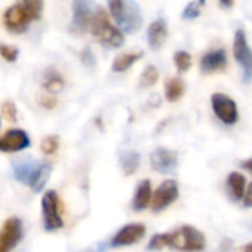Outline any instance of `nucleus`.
Wrapping results in <instances>:
<instances>
[{
    "mask_svg": "<svg viewBox=\"0 0 252 252\" xmlns=\"http://www.w3.org/2000/svg\"><path fill=\"white\" fill-rule=\"evenodd\" d=\"M50 164L41 159H34L31 157L19 158L12 164L13 177L28 186L32 192H41L50 176Z\"/></svg>",
    "mask_w": 252,
    "mask_h": 252,
    "instance_id": "f257e3e1",
    "label": "nucleus"
},
{
    "mask_svg": "<svg viewBox=\"0 0 252 252\" xmlns=\"http://www.w3.org/2000/svg\"><path fill=\"white\" fill-rule=\"evenodd\" d=\"M109 16L115 21L117 27L126 32L133 34L140 30L143 18L136 0H106Z\"/></svg>",
    "mask_w": 252,
    "mask_h": 252,
    "instance_id": "f03ea898",
    "label": "nucleus"
},
{
    "mask_svg": "<svg viewBox=\"0 0 252 252\" xmlns=\"http://www.w3.org/2000/svg\"><path fill=\"white\" fill-rule=\"evenodd\" d=\"M90 31L106 49H120L126 43L124 32L111 22V16L103 7H97L94 10Z\"/></svg>",
    "mask_w": 252,
    "mask_h": 252,
    "instance_id": "7ed1b4c3",
    "label": "nucleus"
},
{
    "mask_svg": "<svg viewBox=\"0 0 252 252\" xmlns=\"http://www.w3.org/2000/svg\"><path fill=\"white\" fill-rule=\"evenodd\" d=\"M167 248L180 252H202L207 248V238L195 226L183 224L167 232Z\"/></svg>",
    "mask_w": 252,
    "mask_h": 252,
    "instance_id": "20e7f679",
    "label": "nucleus"
},
{
    "mask_svg": "<svg viewBox=\"0 0 252 252\" xmlns=\"http://www.w3.org/2000/svg\"><path fill=\"white\" fill-rule=\"evenodd\" d=\"M34 21H38V18L22 0L9 6L3 12V16H1V22H3L4 30L10 34H15V35L27 31L28 27L31 25V22H34Z\"/></svg>",
    "mask_w": 252,
    "mask_h": 252,
    "instance_id": "39448f33",
    "label": "nucleus"
},
{
    "mask_svg": "<svg viewBox=\"0 0 252 252\" xmlns=\"http://www.w3.org/2000/svg\"><path fill=\"white\" fill-rule=\"evenodd\" d=\"M233 58L238 62L242 71L244 83H250L252 80V49L248 43L247 34L242 28L236 30L233 38Z\"/></svg>",
    "mask_w": 252,
    "mask_h": 252,
    "instance_id": "423d86ee",
    "label": "nucleus"
},
{
    "mask_svg": "<svg viewBox=\"0 0 252 252\" xmlns=\"http://www.w3.org/2000/svg\"><path fill=\"white\" fill-rule=\"evenodd\" d=\"M41 216L46 232H56L63 227V219L59 211V196L55 190H47L43 195Z\"/></svg>",
    "mask_w": 252,
    "mask_h": 252,
    "instance_id": "0eeeda50",
    "label": "nucleus"
},
{
    "mask_svg": "<svg viewBox=\"0 0 252 252\" xmlns=\"http://www.w3.org/2000/svg\"><path fill=\"white\" fill-rule=\"evenodd\" d=\"M211 108L214 115L224 126H235L239 121V109L235 99L227 96L226 93L217 92L211 96Z\"/></svg>",
    "mask_w": 252,
    "mask_h": 252,
    "instance_id": "6e6552de",
    "label": "nucleus"
},
{
    "mask_svg": "<svg viewBox=\"0 0 252 252\" xmlns=\"http://www.w3.org/2000/svg\"><path fill=\"white\" fill-rule=\"evenodd\" d=\"M93 15H94V9L92 0H74L69 31L77 35H83L87 31H90Z\"/></svg>",
    "mask_w": 252,
    "mask_h": 252,
    "instance_id": "1a4fd4ad",
    "label": "nucleus"
},
{
    "mask_svg": "<svg viewBox=\"0 0 252 252\" xmlns=\"http://www.w3.org/2000/svg\"><path fill=\"white\" fill-rule=\"evenodd\" d=\"M179 185L176 180L168 179L164 180L152 193V201H151V210L154 213H161L167 210L170 205H173L179 199Z\"/></svg>",
    "mask_w": 252,
    "mask_h": 252,
    "instance_id": "9d476101",
    "label": "nucleus"
},
{
    "mask_svg": "<svg viewBox=\"0 0 252 252\" xmlns=\"http://www.w3.org/2000/svg\"><path fill=\"white\" fill-rule=\"evenodd\" d=\"M24 236L22 221L18 217H9L0 229V252H12Z\"/></svg>",
    "mask_w": 252,
    "mask_h": 252,
    "instance_id": "9b49d317",
    "label": "nucleus"
},
{
    "mask_svg": "<svg viewBox=\"0 0 252 252\" xmlns=\"http://www.w3.org/2000/svg\"><path fill=\"white\" fill-rule=\"evenodd\" d=\"M146 235V226L143 223H128L123 226L111 239V248H124L140 242Z\"/></svg>",
    "mask_w": 252,
    "mask_h": 252,
    "instance_id": "f8f14e48",
    "label": "nucleus"
},
{
    "mask_svg": "<svg viewBox=\"0 0 252 252\" xmlns=\"http://www.w3.org/2000/svg\"><path fill=\"white\" fill-rule=\"evenodd\" d=\"M227 65H229L227 52L223 47L213 49V50L204 53L201 61H199V69L205 75L223 72V71H226Z\"/></svg>",
    "mask_w": 252,
    "mask_h": 252,
    "instance_id": "ddd939ff",
    "label": "nucleus"
},
{
    "mask_svg": "<svg viewBox=\"0 0 252 252\" xmlns=\"http://www.w3.org/2000/svg\"><path fill=\"white\" fill-rule=\"evenodd\" d=\"M31 140L27 131L21 128H12L7 130L4 134L0 136V152L4 154H15L21 152L27 148H30Z\"/></svg>",
    "mask_w": 252,
    "mask_h": 252,
    "instance_id": "4468645a",
    "label": "nucleus"
},
{
    "mask_svg": "<svg viewBox=\"0 0 252 252\" xmlns=\"http://www.w3.org/2000/svg\"><path fill=\"white\" fill-rule=\"evenodd\" d=\"M151 167L161 174H168L176 170L179 164V154L173 149L157 148L151 154Z\"/></svg>",
    "mask_w": 252,
    "mask_h": 252,
    "instance_id": "2eb2a0df",
    "label": "nucleus"
},
{
    "mask_svg": "<svg viewBox=\"0 0 252 252\" xmlns=\"http://www.w3.org/2000/svg\"><path fill=\"white\" fill-rule=\"evenodd\" d=\"M167 37H168V25L165 19L159 18L151 22L148 28V44L152 50H159L164 46Z\"/></svg>",
    "mask_w": 252,
    "mask_h": 252,
    "instance_id": "dca6fc26",
    "label": "nucleus"
},
{
    "mask_svg": "<svg viewBox=\"0 0 252 252\" xmlns=\"http://www.w3.org/2000/svg\"><path fill=\"white\" fill-rule=\"evenodd\" d=\"M247 186V177L239 171H233L226 177V193L233 202H239L244 199Z\"/></svg>",
    "mask_w": 252,
    "mask_h": 252,
    "instance_id": "f3484780",
    "label": "nucleus"
},
{
    "mask_svg": "<svg viewBox=\"0 0 252 252\" xmlns=\"http://www.w3.org/2000/svg\"><path fill=\"white\" fill-rule=\"evenodd\" d=\"M152 193H154V190H152L151 180H142L134 190V195L131 199V208L137 213L145 211L148 207H151Z\"/></svg>",
    "mask_w": 252,
    "mask_h": 252,
    "instance_id": "a211bd4d",
    "label": "nucleus"
},
{
    "mask_svg": "<svg viewBox=\"0 0 252 252\" xmlns=\"http://www.w3.org/2000/svg\"><path fill=\"white\" fill-rule=\"evenodd\" d=\"M41 86L43 89L50 93V94H58L63 90L65 87V80L63 77L55 69V68H49L44 71L43 78H41Z\"/></svg>",
    "mask_w": 252,
    "mask_h": 252,
    "instance_id": "6ab92c4d",
    "label": "nucleus"
},
{
    "mask_svg": "<svg viewBox=\"0 0 252 252\" xmlns=\"http://www.w3.org/2000/svg\"><path fill=\"white\" fill-rule=\"evenodd\" d=\"M186 92V84L180 77H170L165 80L164 84V94L167 102H177L183 97Z\"/></svg>",
    "mask_w": 252,
    "mask_h": 252,
    "instance_id": "aec40b11",
    "label": "nucleus"
},
{
    "mask_svg": "<svg viewBox=\"0 0 252 252\" xmlns=\"http://www.w3.org/2000/svg\"><path fill=\"white\" fill-rule=\"evenodd\" d=\"M143 56V52H128L117 56L112 62V71L114 72H126L130 69L140 58Z\"/></svg>",
    "mask_w": 252,
    "mask_h": 252,
    "instance_id": "412c9836",
    "label": "nucleus"
},
{
    "mask_svg": "<svg viewBox=\"0 0 252 252\" xmlns=\"http://www.w3.org/2000/svg\"><path fill=\"white\" fill-rule=\"evenodd\" d=\"M121 168H123V173L126 176H131L134 174L137 170H139V165H140V155L134 151H130V152H124L121 155Z\"/></svg>",
    "mask_w": 252,
    "mask_h": 252,
    "instance_id": "4be33fe9",
    "label": "nucleus"
},
{
    "mask_svg": "<svg viewBox=\"0 0 252 252\" xmlns=\"http://www.w3.org/2000/svg\"><path fill=\"white\" fill-rule=\"evenodd\" d=\"M158 78H159V71L157 69V66L155 65H148L143 69L142 75H140V87L142 89H149V87L157 84Z\"/></svg>",
    "mask_w": 252,
    "mask_h": 252,
    "instance_id": "5701e85b",
    "label": "nucleus"
},
{
    "mask_svg": "<svg viewBox=\"0 0 252 252\" xmlns=\"http://www.w3.org/2000/svg\"><path fill=\"white\" fill-rule=\"evenodd\" d=\"M174 65L180 74H185L190 69L192 66V56L186 50H177L174 53Z\"/></svg>",
    "mask_w": 252,
    "mask_h": 252,
    "instance_id": "b1692460",
    "label": "nucleus"
},
{
    "mask_svg": "<svg viewBox=\"0 0 252 252\" xmlns=\"http://www.w3.org/2000/svg\"><path fill=\"white\" fill-rule=\"evenodd\" d=\"M59 148V137L52 134V136H47L41 140V145H40V149L44 155H53Z\"/></svg>",
    "mask_w": 252,
    "mask_h": 252,
    "instance_id": "393cba45",
    "label": "nucleus"
},
{
    "mask_svg": "<svg viewBox=\"0 0 252 252\" xmlns=\"http://www.w3.org/2000/svg\"><path fill=\"white\" fill-rule=\"evenodd\" d=\"M0 56L3 58V61H6L9 63L16 62V59L19 56V49L15 46L6 44V43H0Z\"/></svg>",
    "mask_w": 252,
    "mask_h": 252,
    "instance_id": "a878e982",
    "label": "nucleus"
},
{
    "mask_svg": "<svg viewBox=\"0 0 252 252\" xmlns=\"http://www.w3.org/2000/svg\"><path fill=\"white\" fill-rule=\"evenodd\" d=\"M1 114L9 123H16V120H18V109L12 100H4L1 103Z\"/></svg>",
    "mask_w": 252,
    "mask_h": 252,
    "instance_id": "bb28decb",
    "label": "nucleus"
},
{
    "mask_svg": "<svg viewBox=\"0 0 252 252\" xmlns=\"http://www.w3.org/2000/svg\"><path fill=\"white\" fill-rule=\"evenodd\" d=\"M164 248H167V232L154 235L148 244V250L149 251H161Z\"/></svg>",
    "mask_w": 252,
    "mask_h": 252,
    "instance_id": "cd10ccee",
    "label": "nucleus"
},
{
    "mask_svg": "<svg viewBox=\"0 0 252 252\" xmlns=\"http://www.w3.org/2000/svg\"><path fill=\"white\" fill-rule=\"evenodd\" d=\"M199 15H201V6L193 0V1H190V3L186 4V7L183 9L182 18L186 19V21H193V19H196Z\"/></svg>",
    "mask_w": 252,
    "mask_h": 252,
    "instance_id": "c85d7f7f",
    "label": "nucleus"
},
{
    "mask_svg": "<svg viewBox=\"0 0 252 252\" xmlns=\"http://www.w3.org/2000/svg\"><path fill=\"white\" fill-rule=\"evenodd\" d=\"M80 61L83 62V65H86L87 68H92L96 65V56L93 53V50L90 47H84L80 52Z\"/></svg>",
    "mask_w": 252,
    "mask_h": 252,
    "instance_id": "c756f323",
    "label": "nucleus"
},
{
    "mask_svg": "<svg viewBox=\"0 0 252 252\" xmlns=\"http://www.w3.org/2000/svg\"><path fill=\"white\" fill-rule=\"evenodd\" d=\"M34 13L35 16L40 19L41 15H43V9H44V0H22Z\"/></svg>",
    "mask_w": 252,
    "mask_h": 252,
    "instance_id": "7c9ffc66",
    "label": "nucleus"
},
{
    "mask_svg": "<svg viewBox=\"0 0 252 252\" xmlns=\"http://www.w3.org/2000/svg\"><path fill=\"white\" fill-rule=\"evenodd\" d=\"M244 207L245 208H252V182L247 186V190H245V195H244Z\"/></svg>",
    "mask_w": 252,
    "mask_h": 252,
    "instance_id": "2f4dec72",
    "label": "nucleus"
},
{
    "mask_svg": "<svg viewBox=\"0 0 252 252\" xmlns=\"http://www.w3.org/2000/svg\"><path fill=\"white\" fill-rule=\"evenodd\" d=\"M56 99L55 97H47V96H44V97H41L40 99V105L43 106V108H47V109H53L55 106H56Z\"/></svg>",
    "mask_w": 252,
    "mask_h": 252,
    "instance_id": "473e14b6",
    "label": "nucleus"
},
{
    "mask_svg": "<svg viewBox=\"0 0 252 252\" xmlns=\"http://www.w3.org/2000/svg\"><path fill=\"white\" fill-rule=\"evenodd\" d=\"M241 167H242L244 170H247L250 174H252V158H248L247 161L241 162Z\"/></svg>",
    "mask_w": 252,
    "mask_h": 252,
    "instance_id": "72a5a7b5",
    "label": "nucleus"
},
{
    "mask_svg": "<svg viewBox=\"0 0 252 252\" xmlns=\"http://www.w3.org/2000/svg\"><path fill=\"white\" fill-rule=\"evenodd\" d=\"M220 1V4L224 7V9H230V7H233V4H235V0H219Z\"/></svg>",
    "mask_w": 252,
    "mask_h": 252,
    "instance_id": "f704fd0d",
    "label": "nucleus"
},
{
    "mask_svg": "<svg viewBox=\"0 0 252 252\" xmlns=\"http://www.w3.org/2000/svg\"><path fill=\"white\" fill-rule=\"evenodd\" d=\"M242 252H252V242H250V244H247V245L244 247V250H242Z\"/></svg>",
    "mask_w": 252,
    "mask_h": 252,
    "instance_id": "c9c22d12",
    "label": "nucleus"
},
{
    "mask_svg": "<svg viewBox=\"0 0 252 252\" xmlns=\"http://www.w3.org/2000/svg\"><path fill=\"white\" fill-rule=\"evenodd\" d=\"M199 6H205L207 4V0H195Z\"/></svg>",
    "mask_w": 252,
    "mask_h": 252,
    "instance_id": "e433bc0d",
    "label": "nucleus"
},
{
    "mask_svg": "<svg viewBox=\"0 0 252 252\" xmlns=\"http://www.w3.org/2000/svg\"><path fill=\"white\" fill-rule=\"evenodd\" d=\"M0 126H1V123H0Z\"/></svg>",
    "mask_w": 252,
    "mask_h": 252,
    "instance_id": "4c0bfd02",
    "label": "nucleus"
},
{
    "mask_svg": "<svg viewBox=\"0 0 252 252\" xmlns=\"http://www.w3.org/2000/svg\"><path fill=\"white\" fill-rule=\"evenodd\" d=\"M251 227H252V226H251ZM251 230H252V229H251Z\"/></svg>",
    "mask_w": 252,
    "mask_h": 252,
    "instance_id": "58836bf2",
    "label": "nucleus"
}]
</instances>
